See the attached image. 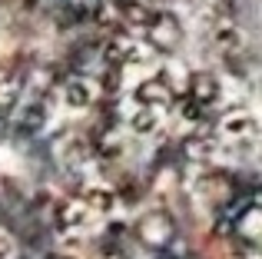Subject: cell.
Returning a JSON list of instances; mask_svg holds the SVG:
<instances>
[{"mask_svg": "<svg viewBox=\"0 0 262 259\" xmlns=\"http://www.w3.org/2000/svg\"><path fill=\"white\" fill-rule=\"evenodd\" d=\"M7 253H10V246H7V240H4V236H0V259H4Z\"/></svg>", "mask_w": 262, "mask_h": 259, "instance_id": "cell-2", "label": "cell"}, {"mask_svg": "<svg viewBox=\"0 0 262 259\" xmlns=\"http://www.w3.org/2000/svg\"><path fill=\"white\" fill-rule=\"evenodd\" d=\"M86 100H90V90L83 83H70L67 87V103L70 106H86Z\"/></svg>", "mask_w": 262, "mask_h": 259, "instance_id": "cell-1", "label": "cell"}]
</instances>
